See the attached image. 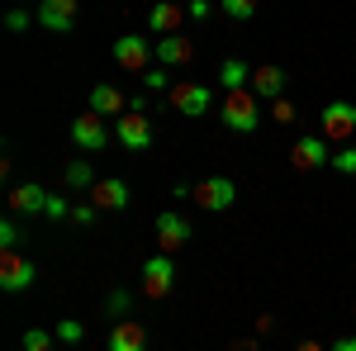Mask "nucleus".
<instances>
[{"instance_id":"nucleus-17","label":"nucleus","mask_w":356,"mask_h":351,"mask_svg":"<svg viewBox=\"0 0 356 351\" xmlns=\"http://www.w3.org/2000/svg\"><path fill=\"white\" fill-rule=\"evenodd\" d=\"M110 351H147V332H143V323H124L110 332Z\"/></svg>"},{"instance_id":"nucleus-15","label":"nucleus","mask_w":356,"mask_h":351,"mask_svg":"<svg viewBox=\"0 0 356 351\" xmlns=\"http://www.w3.org/2000/svg\"><path fill=\"white\" fill-rule=\"evenodd\" d=\"M181 24H186V10H181V0H157L152 10H147V28L152 33H181Z\"/></svg>"},{"instance_id":"nucleus-12","label":"nucleus","mask_w":356,"mask_h":351,"mask_svg":"<svg viewBox=\"0 0 356 351\" xmlns=\"http://www.w3.org/2000/svg\"><path fill=\"white\" fill-rule=\"evenodd\" d=\"M252 95L257 100H280L285 95V67H275V62L252 67Z\"/></svg>"},{"instance_id":"nucleus-7","label":"nucleus","mask_w":356,"mask_h":351,"mask_svg":"<svg viewBox=\"0 0 356 351\" xmlns=\"http://www.w3.org/2000/svg\"><path fill=\"white\" fill-rule=\"evenodd\" d=\"M166 95H171L176 114H191V119H200V114L209 109V100H214V90H209V85H200V81H181V85H171Z\"/></svg>"},{"instance_id":"nucleus-31","label":"nucleus","mask_w":356,"mask_h":351,"mask_svg":"<svg viewBox=\"0 0 356 351\" xmlns=\"http://www.w3.org/2000/svg\"><path fill=\"white\" fill-rule=\"evenodd\" d=\"M271 114H275V119H280V124H290V119H295V105H290V100L280 95V100H275V105H271Z\"/></svg>"},{"instance_id":"nucleus-2","label":"nucleus","mask_w":356,"mask_h":351,"mask_svg":"<svg viewBox=\"0 0 356 351\" xmlns=\"http://www.w3.org/2000/svg\"><path fill=\"white\" fill-rule=\"evenodd\" d=\"M219 119L233 129V133H257V95H252V85H243V90H223Z\"/></svg>"},{"instance_id":"nucleus-9","label":"nucleus","mask_w":356,"mask_h":351,"mask_svg":"<svg viewBox=\"0 0 356 351\" xmlns=\"http://www.w3.org/2000/svg\"><path fill=\"white\" fill-rule=\"evenodd\" d=\"M352 133H356V105H352V100H332V105L323 109V138L347 142Z\"/></svg>"},{"instance_id":"nucleus-16","label":"nucleus","mask_w":356,"mask_h":351,"mask_svg":"<svg viewBox=\"0 0 356 351\" xmlns=\"http://www.w3.org/2000/svg\"><path fill=\"white\" fill-rule=\"evenodd\" d=\"M191 57H195V48H191L186 33H166L162 43H157V62H162V67H186Z\"/></svg>"},{"instance_id":"nucleus-5","label":"nucleus","mask_w":356,"mask_h":351,"mask_svg":"<svg viewBox=\"0 0 356 351\" xmlns=\"http://www.w3.org/2000/svg\"><path fill=\"white\" fill-rule=\"evenodd\" d=\"M72 142L86 147V152H100V147L110 142V133H105V114H95V109L76 114V119H72Z\"/></svg>"},{"instance_id":"nucleus-36","label":"nucleus","mask_w":356,"mask_h":351,"mask_svg":"<svg viewBox=\"0 0 356 351\" xmlns=\"http://www.w3.org/2000/svg\"><path fill=\"white\" fill-rule=\"evenodd\" d=\"M233 351H257V347H247V342H238V347H233Z\"/></svg>"},{"instance_id":"nucleus-34","label":"nucleus","mask_w":356,"mask_h":351,"mask_svg":"<svg viewBox=\"0 0 356 351\" xmlns=\"http://www.w3.org/2000/svg\"><path fill=\"white\" fill-rule=\"evenodd\" d=\"M332 351H356V337H342V342H332Z\"/></svg>"},{"instance_id":"nucleus-14","label":"nucleus","mask_w":356,"mask_h":351,"mask_svg":"<svg viewBox=\"0 0 356 351\" xmlns=\"http://www.w3.org/2000/svg\"><path fill=\"white\" fill-rule=\"evenodd\" d=\"M186 243H191V223H186L181 214H157V247H162L166 256L181 252Z\"/></svg>"},{"instance_id":"nucleus-32","label":"nucleus","mask_w":356,"mask_h":351,"mask_svg":"<svg viewBox=\"0 0 356 351\" xmlns=\"http://www.w3.org/2000/svg\"><path fill=\"white\" fill-rule=\"evenodd\" d=\"M129 304H134V295H129V290H114V295H110V313H124Z\"/></svg>"},{"instance_id":"nucleus-22","label":"nucleus","mask_w":356,"mask_h":351,"mask_svg":"<svg viewBox=\"0 0 356 351\" xmlns=\"http://www.w3.org/2000/svg\"><path fill=\"white\" fill-rule=\"evenodd\" d=\"M53 337H57V342H67V347H76V342L86 337V327L76 323V318H62V323L53 327Z\"/></svg>"},{"instance_id":"nucleus-6","label":"nucleus","mask_w":356,"mask_h":351,"mask_svg":"<svg viewBox=\"0 0 356 351\" xmlns=\"http://www.w3.org/2000/svg\"><path fill=\"white\" fill-rule=\"evenodd\" d=\"M114 138L129 147V152H147L152 147V124H147V114H119V124H114Z\"/></svg>"},{"instance_id":"nucleus-30","label":"nucleus","mask_w":356,"mask_h":351,"mask_svg":"<svg viewBox=\"0 0 356 351\" xmlns=\"http://www.w3.org/2000/svg\"><path fill=\"white\" fill-rule=\"evenodd\" d=\"M43 218H72V209H67L57 195H48V209H43Z\"/></svg>"},{"instance_id":"nucleus-4","label":"nucleus","mask_w":356,"mask_h":351,"mask_svg":"<svg viewBox=\"0 0 356 351\" xmlns=\"http://www.w3.org/2000/svg\"><path fill=\"white\" fill-rule=\"evenodd\" d=\"M171 290H176V261H171L166 252L147 256V261H143V295L147 299H166Z\"/></svg>"},{"instance_id":"nucleus-25","label":"nucleus","mask_w":356,"mask_h":351,"mask_svg":"<svg viewBox=\"0 0 356 351\" xmlns=\"http://www.w3.org/2000/svg\"><path fill=\"white\" fill-rule=\"evenodd\" d=\"M332 171H342V176H356V147H342V152H332Z\"/></svg>"},{"instance_id":"nucleus-1","label":"nucleus","mask_w":356,"mask_h":351,"mask_svg":"<svg viewBox=\"0 0 356 351\" xmlns=\"http://www.w3.org/2000/svg\"><path fill=\"white\" fill-rule=\"evenodd\" d=\"M176 195H181V199H195V204L209 209V214H223V209L238 199V190H233L228 176H209V181H200V186H176Z\"/></svg>"},{"instance_id":"nucleus-18","label":"nucleus","mask_w":356,"mask_h":351,"mask_svg":"<svg viewBox=\"0 0 356 351\" xmlns=\"http://www.w3.org/2000/svg\"><path fill=\"white\" fill-rule=\"evenodd\" d=\"M10 209H15V214H43V209H48V195L38 186H15L10 190Z\"/></svg>"},{"instance_id":"nucleus-29","label":"nucleus","mask_w":356,"mask_h":351,"mask_svg":"<svg viewBox=\"0 0 356 351\" xmlns=\"http://www.w3.org/2000/svg\"><path fill=\"white\" fill-rule=\"evenodd\" d=\"M95 214H100V209H95V204H76V209H72V223H95Z\"/></svg>"},{"instance_id":"nucleus-3","label":"nucleus","mask_w":356,"mask_h":351,"mask_svg":"<svg viewBox=\"0 0 356 351\" xmlns=\"http://www.w3.org/2000/svg\"><path fill=\"white\" fill-rule=\"evenodd\" d=\"M33 280H38L33 261H29L19 247H5V252H0V290H5V295H19V290H29Z\"/></svg>"},{"instance_id":"nucleus-13","label":"nucleus","mask_w":356,"mask_h":351,"mask_svg":"<svg viewBox=\"0 0 356 351\" xmlns=\"http://www.w3.org/2000/svg\"><path fill=\"white\" fill-rule=\"evenodd\" d=\"M90 204H95V209H105V214L129 209V186H124L119 176H105V181H95V186H90Z\"/></svg>"},{"instance_id":"nucleus-11","label":"nucleus","mask_w":356,"mask_h":351,"mask_svg":"<svg viewBox=\"0 0 356 351\" xmlns=\"http://www.w3.org/2000/svg\"><path fill=\"white\" fill-rule=\"evenodd\" d=\"M38 24L48 33H72L76 28V0H43L38 5Z\"/></svg>"},{"instance_id":"nucleus-33","label":"nucleus","mask_w":356,"mask_h":351,"mask_svg":"<svg viewBox=\"0 0 356 351\" xmlns=\"http://www.w3.org/2000/svg\"><path fill=\"white\" fill-rule=\"evenodd\" d=\"M186 15H191V19H204V15H209V0H191Z\"/></svg>"},{"instance_id":"nucleus-19","label":"nucleus","mask_w":356,"mask_h":351,"mask_svg":"<svg viewBox=\"0 0 356 351\" xmlns=\"http://www.w3.org/2000/svg\"><path fill=\"white\" fill-rule=\"evenodd\" d=\"M90 109L110 119V114H129V100H124L114 85H95V90H90Z\"/></svg>"},{"instance_id":"nucleus-28","label":"nucleus","mask_w":356,"mask_h":351,"mask_svg":"<svg viewBox=\"0 0 356 351\" xmlns=\"http://www.w3.org/2000/svg\"><path fill=\"white\" fill-rule=\"evenodd\" d=\"M5 28H10V33H24V28H29V15H24V10H10V15H5Z\"/></svg>"},{"instance_id":"nucleus-8","label":"nucleus","mask_w":356,"mask_h":351,"mask_svg":"<svg viewBox=\"0 0 356 351\" xmlns=\"http://www.w3.org/2000/svg\"><path fill=\"white\" fill-rule=\"evenodd\" d=\"M332 152H328V138H295V147H290V166L295 171H318V166H328Z\"/></svg>"},{"instance_id":"nucleus-20","label":"nucleus","mask_w":356,"mask_h":351,"mask_svg":"<svg viewBox=\"0 0 356 351\" xmlns=\"http://www.w3.org/2000/svg\"><path fill=\"white\" fill-rule=\"evenodd\" d=\"M219 85L223 90H243V85H252V67L238 62V57H228V62L219 67Z\"/></svg>"},{"instance_id":"nucleus-27","label":"nucleus","mask_w":356,"mask_h":351,"mask_svg":"<svg viewBox=\"0 0 356 351\" xmlns=\"http://www.w3.org/2000/svg\"><path fill=\"white\" fill-rule=\"evenodd\" d=\"M143 85H147V90H171V81H166L162 67H147V72H143Z\"/></svg>"},{"instance_id":"nucleus-26","label":"nucleus","mask_w":356,"mask_h":351,"mask_svg":"<svg viewBox=\"0 0 356 351\" xmlns=\"http://www.w3.org/2000/svg\"><path fill=\"white\" fill-rule=\"evenodd\" d=\"M19 243H24L19 223H15V218H5V223H0V247H19Z\"/></svg>"},{"instance_id":"nucleus-35","label":"nucleus","mask_w":356,"mask_h":351,"mask_svg":"<svg viewBox=\"0 0 356 351\" xmlns=\"http://www.w3.org/2000/svg\"><path fill=\"white\" fill-rule=\"evenodd\" d=\"M300 351H323V347H318V342H300Z\"/></svg>"},{"instance_id":"nucleus-24","label":"nucleus","mask_w":356,"mask_h":351,"mask_svg":"<svg viewBox=\"0 0 356 351\" xmlns=\"http://www.w3.org/2000/svg\"><path fill=\"white\" fill-rule=\"evenodd\" d=\"M19 347H24V351H53V337H48L43 327H29V332H24V342H19Z\"/></svg>"},{"instance_id":"nucleus-10","label":"nucleus","mask_w":356,"mask_h":351,"mask_svg":"<svg viewBox=\"0 0 356 351\" xmlns=\"http://www.w3.org/2000/svg\"><path fill=\"white\" fill-rule=\"evenodd\" d=\"M152 48L143 43V33H124L119 43H114V62L124 67V72H147V62H152Z\"/></svg>"},{"instance_id":"nucleus-21","label":"nucleus","mask_w":356,"mask_h":351,"mask_svg":"<svg viewBox=\"0 0 356 351\" xmlns=\"http://www.w3.org/2000/svg\"><path fill=\"white\" fill-rule=\"evenodd\" d=\"M72 190H90L95 186V171H90V162H67V176H62Z\"/></svg>"},{"instance_id":"nucleus-23","label":"nucleus","mask_w":356,"mask_h":351,"mask_svg":"<svg viewBox=\"0 0 356 351\" xmlns=\"http://www.w3.org/2000/svg\"><path fill=\"white\" fill-rule=\"evenodd\" d=\"M223 15H233V19H252L257 15V0H219Z\"/></svg>"}]
</instances>
